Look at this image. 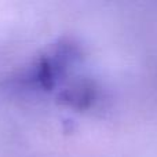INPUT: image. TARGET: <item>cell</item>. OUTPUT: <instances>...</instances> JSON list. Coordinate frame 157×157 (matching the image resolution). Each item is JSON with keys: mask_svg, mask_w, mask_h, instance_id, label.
I'll return each instance as SVG.
<instances>
[{"mask_svg": "<svg viewBox=\"0 0 157 157\" xmlns=\"http://www.w3.org/2000/svg\"><path fill=\"white\" fill-rule=\"evenodd\" d=\"M80 59V50L73 41L63 39L46 50L32 65L14 78L21 90L51 92L65 80L66 75Z\"/></svg>", "mask_w": 157, "mask_h": 157, "instance_id": "cell-1", "label": "cell"}]
</instances>
